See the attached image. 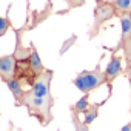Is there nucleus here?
Here are the masks:
<instances>
[{"instance_id":"39448f33","label":"nucleus","mask_w":131,"mask_h":131,"mask_svg":"<svg viewBox=\"0 0 131 131\" xmlns=\"http://www.w3.org/2000/svg\"><path fill=\"white\" fill-rule=\"evenodd\" d=\"M16 67H17V63H16L14 54L0 57V77H2L3 82L16 77Z\"/></svg>"},{"instance_id":"f8f14e48","label":"nucleus","mask_w":131,"mask_h":131,"mask_svg":"<svg viewBox=\"0 0 131 131\" xmlns=\"http://www.w3.org/2000/svg\"><path fill=\"white\" fill-rule=\"evenodd\" d=\"M9 26H11V23H9V20L6 17H0V37L6 34V31L9 29Z\"/></svg>"},{"instance_id":"f03ea898","label":"nucleus","mask_w":131,"mask_h":131,"mask_svg":"<svg viewBox=\"0 0 131 131\" xmlns=\"http://www.w3.org/2000/svg\"><path fill=\"white\" fill-rule=\"evenodd\" d=\"M74 85L77 90H80L82 93L88 94L90 91L93 90H97L100 88L102 85H108V80H106V76H105V71H102L99 67L93 71H83L80 73L76 79H74Z\"/></svg>"},{"instance_id":"f257e3e1","label":"nucleus","mask_w":131,"mask_h":131,"mask_svg":"<svg viewBox=\"0 0 131 131\" xmlns=\"http://www.w3.org/2000/svg\"><path fill=\"white\" fill-rule=\"evenodd\" d=\"M28 110H29V114L37 117L40 120V123L46 125L52 116H51V108L54 105V99L52 96H48V97H36L31 91H28L25 94V99H23V103Z\"/></svg>"},{"instance_id":"2eb2a0df","label":"nucleus","mask_w":131,"mask_h":131,"mask_svg":"<svg viewBox=\"0 0 131 131\" xmlns=\"http://www.w3.org/2000/svg\"><path fill=\"white\" fill-rule=\"evenodd\" d=\"M0 79H2V77H0Z\"/></svg>"},{"instance_id":"7ed1b4c3","label":"nucleus","mask_w":131,"mask_h":131,"mask_svg":"<svg viewBox=\"0 0 131 131\" xmlns=\"http://www.w3.org/2000/svg\"><path fill=\"white\" fill-rule=\"evenodd\" d=\"M97 5L94 9V23H93V29L90 31V37H94L99 31L100 26L111 20L113 17H117V11L114 8V3L110 2V0H96Z\"/></svg>"},{"instance_id":"0eeeda50","label":"nucleus","mask_w":131,"mask_h":131,"mask_svg":"<svg viewBox=\"0 0 131 131\" xmlns=\"http://www.w3.org/2000/svg\"><path fill=\"white\" fill-rule=\"evenodd\" d=\"M5 83H6L8 88L11 90V93H13V96H14V99H16V103H17V105H22V103H23V99H25V94H26V93L23 91L22 80L17 79V77H13V79L6 80Z\"/></svg>"},{"instance_id":"1a4fd4ad","label":"nucleus","mask_w":131,"mask_h":131,"mask_svg":"<svg viewBox=\"0 0 131 131\" xmlns=\"http://www.w3.org/2000/svg\"><path fill=\"white\" fill-rule=\"evenodd\" d=\"M113 3L117 11V17L131 13V0H113Z\"/></svg>"},{"instance_id":"423d86ee","label":"nucleus","mask_w":131,"mask_h":131,"mask_svg":"<svg viewBox=\"0 0 131 131\" xmlns=\"http://www.w3.org/2000/svg\"><path fill=\"white\" fill-rule=\"evenodd\" d=\"M122 71H123V70H122V59H120L119 56L113 54L110 63L106 65V70H105V76H106V80H108V86H111L113 80H114L119 74H122Z\"/></svg>"},{"instance_id":"6e6552de","label":"nucleus","mask_w":131,"mask_h":131,"mask_svg":"<svg viewBox=\"0 0 131 131\" xmlns=\"http://www.w3.org/2000/svg\"><path fill=\"white\" fill-rule=\"evenodd\" d=\"M29 49H31L29 57H28V60H29V70H31L32 76L36 77V76H39V74H42V73L45 71V67H43V63H42V60H40V57H39L36 48L31 45Z\"/></svg>"},{"instance_id":"9d476101","label":"nucleus","mask_w":131,"mask_h":131,"mask_svg":"<svg viewBox=\"0 0 131 131\" xmlns=\"http://www.w3.org/2000/svg\"><path fill=\"white\" fill-rule=\"evenodd\" d=\"M102 103H96V105H90V108L83 113L85 114V119H83V123L85 125H90L91 122H94V119L97 117V114H99V106H100Z\"/></svg>"},{"instance_id":"4468645a","label":"nucleus","mask_w":131,"mask_h":131,"mask_svg":"<svg viewBox=\"0 0 131 131\" xmlns=\"http://www.w3.org/2000/svg\"><path fill=\"white\" fill-rule=\"evenodd\" d=\"M122 131H131V123H128V125H125V126L122 128Z\"/></svg>"},{"instance_id":"9b49d317","label":"nucleus","mask_w":131,"mask_h":131,"mask_svg":"<svg viewBox=\"0 0 131 131\" xmlns=\"http://www.w3.org/2000/svg\"><path fill=\"white\" fill-rule=\"evenodd\" d=\"M88 108H90V100H88V94H85L80 100L76 102V105L73 106V111L74 114H79V113H85Z\"/></svg>"},{"instance_id":"ddd939ff","label":"nucleus","mask_w":131,"mask_h":131,"mask_svg":"<svg viewBox=\"0 0 131 131\" xmlns=\"http://www.w3.org/2000/svg\"><path fill=\"white\" fill-rule=\"evenodd\" d=\"M67 2H68V9H73V8L82 6L85 3V0H67Z\"/></svg>"},{"instance_id":"20e7f679","label":"nucleus","mask_w":131,"mask_h":131,"mask_svg":"<svg viewBox=\"0 0 131 131\" xmlns=\"http://www.w3.org/2000/svg\"><path fill=\"white\" fill-rule=\"evenodd\" d=\"M51 80H52V71L51 70H45L42 74L34 77L31 93L36 97H48V96H51V93H49Z\"/></svg>"}]
</instances>
